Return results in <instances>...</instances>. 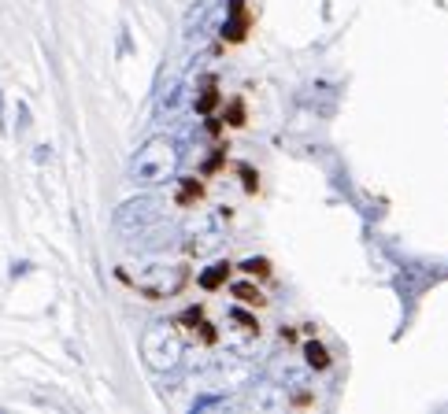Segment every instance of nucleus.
<instances>
[{"instance_id":"423d86ee","label":"nucleus","mask_w":448,"mask_h":414,"mask_svg":"<svg viewBox=\"0 0 448 414\" xmlns=\"http://www.w3.org/2000/svg\"><path fill=\"white\" fill-rule=\"evenodd\" d=\"M200 192H204V189H200L197 185V181H186V185H182V204H193V200H200Z\"/></svg>"},{"instance_id":"20e7f679","label":"nucleus","mask_w":448,"mask_h":414,"mask_svg":"<svg viewBox=\"0 0 448 414\" xmlns=\"http://www.w3.org/2000/svg\"><path fill=\"white\" fill-rule=\"evenodd\" d=\"M308 363H312L315 370H326V366H330V355H326V348L312 340V344H308Z\"/></svg>"},{"instance_id":"9b49d317","label":"nucleus","mask_w":448,"mask_h":414,"mask_svg":"<svg viewBox=\"0 0 448 414\" xmlns=\"http://www.w3.org/2000/svg\"><path fill=\"white\" fill-rule=\"evenodd\" d=\"M0 126H4V96H0Z\"/></svg>"},{"instance_id":"f257e3e1","label":"nucleus","mask_w":448,"mask_h":414,"mask_svg":"<svg viewBox=\"0 0 448 414\" xmlns=\"http://www.w3.org/2000/svg\"><path fill=\"white\" fill-rule=\"evenodd\" d=\"M171 170H175V152H171L167 141L145 144L130 167L134 181H163V178H171Z\"/></svg>"},{"instance_id":"0eeeda50","label":"nucleus","mask_w":448,"mask_h":414,"mask_svg":"<svg viewBox=\"0 0 448 414\" xmlns=\"http://www.w3.org/2000/svg\"><path fill=\"white\" fill-rule=\"evenodd\" d=\"M241 270L260 274V278H263V274H271V266H267V259H245V263H241Z\"/></svg>"},{"instance_id":"f03ea898","label":"nucleus","mask_w":448,"mask_h":414,"mask_svg":"<svg viewBox=\"0 0 448 414\" xmlns=\"http://www.w3.org/2000/svg\"><path fill=\"white\" fill-rule=\"evenodd\" d=\"M149 218H152V204H149V200H130V204H123V207H119L115 226L123 229V233H130L134 226H145Z\"/></svg>"},{"instance_id":"39448f33","label":"nucleus","mask_w":448,"mask_h":414,"mask_svg":"<svg viewBox=\"0 0 448 414\" xmlns=\"http://www.w3.org/2000/svg\"><path fill=\"white\" fill-rule=\"evenodd\" d=\"M234 296L241 300V303H256V307L263 303V292H260V289H252V285H237V289H234Z\"/></svg>"},{"instance_id":"7ed1b4c3","label":"nucleus","mask_w":448,"mask_h":414,"mask_svg":"<svg viewBox=\"0 0 448 414\" xmlns=\"http://www.w3.org/2000/svg\"><path fill=\"white\" fill-rule=\"evenodd\" d=\"M226 274H230V266L219 263V266H212V270H208L204 278H200V285H204V289H219V285L226 281Z\"/></svg>"},{"instance_id":"6e6552de","label":"nucleus","mask_w":448,"mask_h":414,"mask_svg":"<svg viewBox=\"0 0 448 414\" xmlns=\"http://www.w3.org/2000/svg\"><path fill=\"white\" fill-rule=\"evenodd\" d=\"M245 122V107H241V100H234L230 104V126H241Z\"/></svg>"},{"instance_id":"1a4fd4ad","label":"nucleus","mask_w":448,"mask_h":414,"mask_svg":"<svg viewBox=\"0 0 448 414\" xmlns=\"http://www.w3.org/2000/svg\"><path fill=\"white\" fill-rule=\"evenodd\" d=\"M26 130H30V107L19 100V133H26Z\"/></svg>"},{"instance_id":"9d476101","label":"nucleus","mask_w":448,"mask_h":414,"mask_svg":"<svg viewBox=\"0 0 448 414\" xmlns=\"http://www.w3.org/2000/svg\"><path fill=\"white\" fill-rule=\"evenodd\" d=\"M234 318L241 322V326L249 329V333H252V329H256V318H249V315H245V311H234Z\"/></svg>"}]
</instances>
